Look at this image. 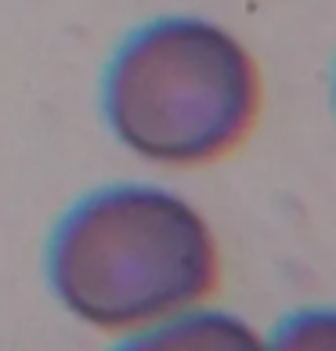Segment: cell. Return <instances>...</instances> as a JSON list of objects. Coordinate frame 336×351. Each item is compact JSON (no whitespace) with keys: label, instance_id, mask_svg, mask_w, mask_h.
I'll use <instances>...</instances> for the list:
<instances>
[{"label":"cell","instance_id":"obj_1","mask_svg":"<svg viewBox=\"0 0 336 351\" xmlns=\"http://www.w3.org/2000/svg\"><path fill=\"white\" fill-rule=\"evenodd\" d=\"M221 250L185 196L123 181L76 199L51 232L47 286L76 322L127 337L210 304Z\"/></svg>","mask_w":336,"mask_h":351},{"label":"cell","instance_id":"obj_2","mask_svg":"<svg viewBox=\"0 0 336 351\" xmlns=\"http://www.w3.org/2000/svg\"><path fill=\"white\" fill-rule=\"evenodd\" d=\"M264 76L224 25L170 15L134 29L101 76L112 138L156 167H210L253 134Z\"/></svg>","mask_w":336,"mask_h":351},{"label":"cell","instance_id":"obj_5","mask_svg":"<svg viewBox=\"0 0 336 351\" xmlns=\"http://www.w3.org/2000/svg\"><path fill=\"white\" fill-rule=\"evenodd\" d=\"M333 98H336V80H333Z\"/></svg>","mask_w":336,"mask_h":351},{"label":"cell","instance_id":"obj_4","mask_svg":"<svg viewBox=\"0 0 336 351\" xmlns=\"http://www.w3.org/2000/svg\"><path fill=\"white\" fill-rule=\"evenodd\" d=\"M268 337V351H336V304L289 311Z\"/></svg>","mask_w":336,"mask_h":351},{"label":"cell","instance_id":"obj_3","mask_svg":"<svg viewBox=\"0 0 336 351\" xmlns=\"http://www.w3.org/2000/svg\"><path fill=\"white\" fill-rule=\"evenodd\" d=\"M112 351H268V337L235 311L203 304L148 330L116 337Z\"/></svg>","mask_w":336,"mask_h":351}]
</instances>
